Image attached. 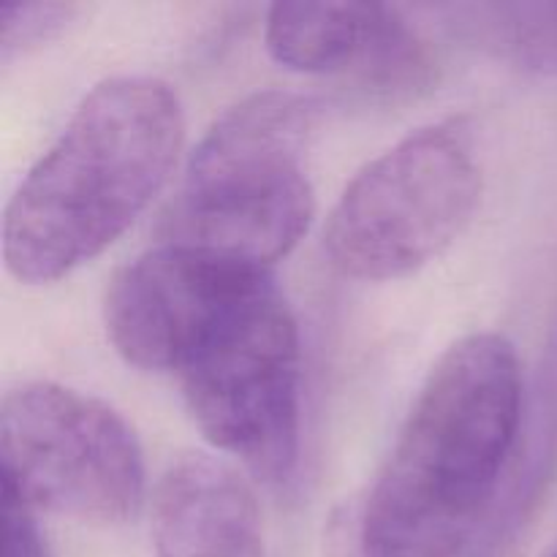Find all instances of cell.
Wrapping results in <instances>:
<instances>
[{
  "label": "cell",
  "mask_w": 557,
  "mask_h": 557,
  "mask_svg": "<svg viewBox=\"0 0 557 557\" xmlns=\"http://www.w3.org/2000/svg\"><path fill=\"white\" fill-rule=\"evenodd\" d=\"M553 557H557V553H555V555H553Z\"/></svg>",
  "instance_id": "5bb4252c"
},
{
  "label": "cell",
  "mask_w": 557,
  "mask_h": 557,
  "mask_svg": "<svg viewBox=\"0 0 557 557\" xmlns=\"http://www.w3.org/2000/svg\"><path fill=\"white\" fill-rule=\"evenodd\" d=\"M264 41L272 58L299 74H351L368 90L408 96L433 82V60L395 5L326 0L275 3Z\"/></svg>",
  "instance_id": "ba28073f"
},
{
  "label": "cell",
  "mask_w": 557,
  "mask_h": 557,
  "mask_svg": "<svg viewBox=\"0 0 557 557\" xmlns=\"http://www.w3.org/2000/svg\"><path fill=\"white\" fill-rule=\"evenodd\" d=\"M259 275L267 272L156 243L109 283L103 299L109 341L134 368L174 373L196 330Z\"/></svg>",
  "instance_id": "52a82bcc"
},
{
  "label": "cell",
  "mask_w": 557,
  "mask_h": 557,
  "mask_svg": "<svg viewBox=\"0 0 557 557\" xmlns=\"http://www.w3.org/2000/svg\"><path fill=\"white\" fill-rule=\"evenodd\" d=\"M315 117V101L286 90L253 92L226 109L188 156L158 243L272 272L315 215L305 169Z\"/></svg>",
  "instance_id": "3957f363"
},
{
  "label": "cell",
  "mask_w": 557,
  "mask_h": 557,
  "mask_svg": "<svg viewBox=\"0 0 557 557\" xmlns=\"http://www.w3.org/2000/svg\"><path fill=\"white\" fill-rule=\"evenodd\" d=\"M446 22L484 52L525 69L557 76V3H462L441 9Z\"/></svg>",
  "instance_id": "8fae6325"
},
{
  "label": "cell",
  "mask_w": 557,
  "mask_h": 557,
  "mask_svg": "<svg viewBox=\"0 0 557 557\" xmlns=\"http://www.w3.org/2000/svg\"><path fill=\"white\" fill-rule=\"evenodd\" d=\"M522 386L515 346L476 332L433 364L362 515V557H462L495 509L517 433Z\"/></svg>",
  "instance_id": "6da1fadb"
},
{
  "label": "cell",
  "mask_w": 557,
  "mask_h": 557,
  "mask_svg": "<svg viewBox=\"0 0 557 557\" xmlns=\"http://www.w3.org/2000/svg\"><path fill=\"white\" fill-rule=\"evenodd\" d=\"M174 375L215 449L267 484L292 482L302 444V346L272 272L237 288L196 330Z\"/></svg>",
  "instance_id": "277c9868"
},
{
  "label": "cell",
  "mask_w": 557,
  "mask_h": 557,
  "mask_svg": "<svg viewBox=\"0 0 557 557\" xmlns=\"http://www.w3.org/2000/svg\"><path fill=\"white\" fill-rule=\"evenodd\" d=\"M3 557H49L36 511L3 490Z\"/></svg>",
  "instance_id": "4fadbf2b"
},
{
  "label": "cell",
  "mask_w": 557,
  "mask_h": 557,
  "mask_svg": "<svg viewBox=\"0 0 557 557\" xmlns=\"http://www.w3.org/2000/svg\"><path fill=\"white\" fill-rule=\"evenodd\" d=\"M557 482V330L522 403L520 433L495 509L473 557H498L536 517Z\"/></svg>",
  "instance_id": "30bf717a"
},
{
  "label": "cell",
  "mask_w": 557,
  "mask_h": 557,
  "mask_svg": "<svg viewBox=\"0 0 557 557\" xmlns=\"http://www.w3.org/2000/svg\"><path fill=\"white\" fill-rule=\"evenodd\" d=\"M482 199V163L462 117L422 125L364 163L326 215L330 264L354 281H397L438 259Z\"/></svg>",
  "instance_id": "5b68a950"
},
{
  "label": "cell",
  "mask_w": 557,
  "mask_h": 557,
  "mask_svg": "<svg viewBox=\"0 0 557 557\" xmlns=\"http://www.w3.org/2000/svg\"><path fill=\"white\" fill-rule=\"evenodd\" d=\"M79 11L82 9L76 3H52V0H22V3L0 5V58L3 63L63 33Z\"/></svg>",
  "instance_id": "7c38bea8"
},
{
  "label": "cell",
  "mask_w": 557,
  "mask_h": 557,
  "mask_svg": "<svg viewBox=\"0 0 557 557\" xmlns=\"http://www.w3.org/2000/svg\"><path fill=\"white\" fill-rule=\"evenodd\" d=\"M183 139V103L166 82H98L5 205V270L44 286L103 253L161 194Z\"/></svg>",
  "instance_id": "7a4b0ae2"
},
{
  "label": "cell",
  "mask_w": 557,
  "mask_h": 557,
  "mask_svg": "<svg viewBox=\"0 0 557 557\" xmlns=\"http://www.w3.org/2000/svg\"><path fill=\"white\" fill-rule=\"evenodd\" d=\"M156 557H264L261 515L237 468L210 455H183L152 500Z\"/></svg>",
  "instance_id": "9c48e42d"
},
{
  "label": "cell",
  "mask_w": 557,
  "mask_h": 557,
  "mask_svg": "<svg viewBox=\"0 0 557 557\" xmlns=\"http://www.w3.org/2000/svg\"><path fill=\"white\" fill-rule=\"evenodd\" d=\"M3 490L33 511L98 525L136 517L145 460L131 424L85 392L27 381L0 403Z\"/></svg>",
  "instance_id": "8992f818"
}]
</instances>
